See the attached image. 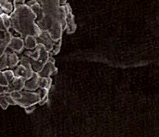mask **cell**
Listing matches in <instances>:
<instances>
[{
    "label": "cell",
    "instance_id": "cell-1",
    "mask_svg": "<svg viewBox=\"0 0 159 137\" xmlns=\"http://www.w3.org/2000/svg\"><path fill=\"white\" fill-rule=\"evenodd\" d=\"M41 6V13L35 23L41 31L48 32L56 42L62 38L66 30L65 10L58 0H36Z\"/></svg>",
    "mask_w": 159,
    "mask_h": 137
},
{
    "label": "cell",
    "instance_id": "cell-2",
    "mask_svg": "<svg viewBox=\"0 0 159 137\" xmlns=\"http://www.w3.org/2000/svg\"><path fill=\"white\" fill-rule=\"evenodd\" d=\"M10 18L11 27L23 38L28 35L37 37L41 32L35 23L37 16L25 3H15Z\"/></svg>",
    "mask_w": 159,
    "mask_h": 137
},
{
    "label": "cell",
    "instance_id": "cell-3",
    "mask_svg": "<svg viewBox=\"0 0 159 137\" xmlns=\"http://www.w3.org/2000/svg\"><path fill=\"white\" fill-rule=\"evenodd\" d=\"M40 101V97L37 92H22L21 97L19 100L15 101L16 104L27 108L33 105H35Z\"/></svg>",
    "mask_w": 159,
    "mask_h": 137
},
{
    "label": "cell",
    "instance_id": "cell-4",
    "mask_svg": "<svg viewBox=\"0 0 159 137\" xmlns=\"http://www.w3.org/2000/svg\"><path fill=\"white\" fill-rule=\"evenodd\" d=\"M65 10V22L66 30L69 34L73 33L76 29V25L75 22V17L72 13L71 8L70 4L66 3L64 5Z\"/></svg>",
    "mask_w": 159,
    "mask_h": 137
},
{
    "label": "cell",
    "instance_id": "cell-5",
    "mask_svg": "<svg viewBox=\"0 0 159 137\" xmlns=\"http://www.w3.org/2000/svg\"><path fill=\"white\" fill-rule=\"evenodd\" d=\"M35 38L37 44H42L49 52L52 50L56 43L57 42L54 41L51 37L50 35L48 32L41 31V33Z\"/></svg>",
    "mask_w": 159,
    "mask_h": 137
},
{
    "label": "cell",
    "instance_id": "cell-6",
    "mask_svg": "<svg viewBox=\"0 0 159 137\" xmlns=\"http://www.w3.org/2000/svg\"><path fill=\"white\" fill-rule=\"evenodd\" d=\"M57 72V69L55 66L54 59L51 56L47 62L44 65L42 69L37 74L39 77L48 78L51 75L56 74Z\"/></svg>",
    "mask_w": 159,
    "mask_h": 137
},
{
    "label": "cell",
    "instance_id": "cell-7",
    "mask_svg": "<svg viewBox=\"0 0 159 137\" xmlns=\"http://www.w3.org/2000/svg\"><path fill=\"white\" fill-rule=\"evenodd\" d=\"M8 47L14 52L20 53L24 48V42L22 38L20 37H15L11 35Z\"/></svg>",
    "mask_w": 159,
    "mask_h": 137
},
{
    "label": "cell",
    "instance_id": "cell-8",
    "mask_svg": "<svg viewBox=\"0 0 159 137\" xmlns=\"http://www.w3.org/2000/svg\"><path fill=\"white\" fill-rule=\"evenodd\" d=\"M39 75L37 72H34L33 75L29 79L25 81V85L24 88L26 90H29L30 91H35L38 89L37 81H38Z\"/></svg>",
    "mask_w": 159,
    "mask_h": 137
},
{
    "label": "cell",
    "instance_id": "cell-9",
    "mask_svg": "<svg viewBox=\"0 0 159 137\" xmlns=\"http://www.w3.org/2000/svg\"><path fill=\"white\" fill-rule=\"evenodd\" d=\"M15 3L13 0H0V8L5 14L10 15L14 10Z\"/></svg>",
    "mask_w": 159,
    "mask_h": 137
},
{
    "label": "cell",
    "instance_id": "cell-10",
    "mask_svg": "<svg viewBox=\"0 0 159 137\" xmlns=\"http://www.w3.org/2000/svg\"><path fill=\"white\" fill-rule=\"evenodd\" d=\"M25 79L22 77H15L14 79L11 81V88L10 92L20 91L24 88Z\"/></svg>",
    "mask_w": 159,
    "mask_h": 137
},
{
    "label": "cell",
    "instance_id": "cell-11",
    "mask_svg": "<svg viewBox=\"0 0 159 137\" xmlns=\"http://www.w3.org/2000/svg\"><path fill=\"white\" fill-rule=\"evenodd\" d=\"M24 47L28 50L34 49L37 45L36 38L32 35H28L24 38Z\"/></svg>",
    "mask_w": 159,
    "mask_h": 137
},
{
    "label": "cell",
    "instance_id": "cell-12",
    "mask_svg": "<svg viewBox=\"0 0 159 137\" xmlns=\"http://www.w3.org/2000/svg\"><path fill=\"white\" fill-rule=\"evenodd\" d=\"M52 84V79L51 77L46 78L39 77L38 78L37 85L38 88H44L48 90H49L51 87Z\"/></svg>",
    "mask_w": 159,
    "mask_h": 137
},
{
    "label": "cell",
    "instance_id": "cell-13",
    "mask_svg": "<svg viewBox=\"0 0 159 137\" xmlns=\"http://www.w3.org/2000/svg\"><path fill=\"white\" fill-rule=\"evenodd\" d=\"M2 18V23L5 28L9 30V29L11 28V21H10V15L3 13L1 16H0Z\"/></svg>",
    "mask_w": 159,
    "mask_h": 137
},
{
    "label": "cell",
    "instance_id": "cell-14",
    "mask_svg": "<svg viewBox=\"0 0 159 137\" xmlns=\"http://www.w3.org/2000/svg\"><path fill=\"white\" fill-rule=\"evenodd\" d=\"M61 44H62L61 39H60V40H59L58 41H57V42L56 43V44H55V45L54 46L53 49H52V50L49 52L51 56L56 55V54H57L59 52V50H60V49H61Z\"/></svg>",
    "mask_w": 159,
    "mask_h": 137
},
{
    "label": "cell",
    "instance_id": "cell-15",
    "mask_svg": "<svg viewBox=\"0 0 159 137\" xmlns=\"http://www.w3.org/2000/svg\"><path fill=\"white\" fill-rule=\"evenodd\" d=\"M37 93L40 97V101H41V100L45 99L46 97H48L49 90L44 89V88H39Z\"/></svg>",
    "mask_w": 159,
    "mask_h": 137
},
{
    "label": "cell",
    "instance_id": "cell-16",
    "mask_svg": "<svg viewBox=\"0 0 159 137\" xmlns=\"http://www.w3.org/2000/svg\"><path fill=\"white\" fill-rule=\"evenodd\" d=\"M35 106L33 105V106L25 108V109H26L27 113H30V112H32L35 109Z\"/></svg>",
    "mask_w": 159,
    "mask_h": 137
},
{
    "label": "cell",
    "instance_id": "cell-17",
    "mask_svg": "<svg viewBox=\"0 0 159 137\" xmlns=\"http://www.w3.org/2000/svg\"><path fill=\"white\" fill-rule=\"evenodd\" d=\"M59 5L61 6H64L67 3V0H58Z\"/></svg>",
    "mask_w": 159,
    "mask_h": 137
},
{
    "label": "cell",
    "instance_id": "cell-18",
    "mask_svg": "<svg viewBox=\"0 0 159 137\" xmlns=\"http://www.w3.org/2000/svg\"><path fill=\"white\" fill-rule=\"evenodd\" d=\"M16 3H25V0H13Z\"/></svg>",
    "mask_w": 159,
    "mask_h": 137
}]
</instances>
